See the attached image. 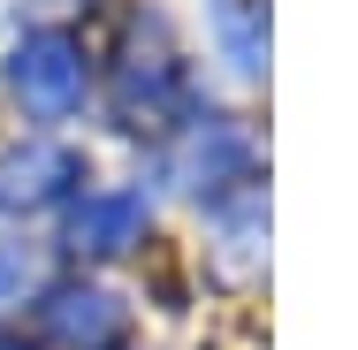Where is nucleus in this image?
Returning <instances> with one entry per match:
<instances>
[{"instance_id": "nucleus-1", "label": "nucleus", "mask_w": 358, "mask_h": 350, "mask_svg": "<svg viewBox=\"0 0 358 350\" xmlns=\"http://www.w3.org/2000/svg\"><path fill=\"white\" fill-rule=\"evenodd\" d=\"M15 84H31V99L62 107V99H69V46H38V54L15 69Z\"/></svg>"}]
</instances>
